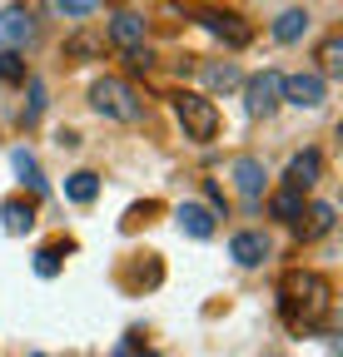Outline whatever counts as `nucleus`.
<instances>
[{
  "label": "nucleus",
  "mask_w": 343,
  "mask_h": 357,
  "mask_svg": "<svg viewBox=\"0 0 343 357\" xmlns=\"http://www.w3.org/2000/svg\"><path fill=\"white\" fill-rule=\"evenodd\" d=\"M279 293H284V318H289L293 328H319V323L328 318L333 288H328V278H323V273H304V268H289L284 283H279Z\"/></svg>",
  "instance_id": "nucleus-1"
},
{
  "label": "nucleus",
  "mask_w": 343,
  "mask_h": 357,
  "mask_svg": "<svg viewBox=\"0 0 343 357\" xmlns=\"http://www.w3.org/2000/svg\"><path fill=\"white\" fill-rule=\"evenodd\" d=\"M90 105H95L105 119H119V124H135V119H145V100L135 95V84L110 79V75L90 84Z\"/></svg>",
  "instance_id": "nucleus-2"
},
{
  "label": "nucleus",
  "mask_w": 343,
  "mask_h": 357,
  "mask_svg": "<svg viewBox=\"0 0 343 357\" xmlns=\"http://www.w3.org/2000/svg\"><path fill=\"white\" fill-rule=\"evenodd\" d=\"M175 114H180V124H184L189 139H214V134H219V109H214L209 95L180 89V95H175Z\"/></svg>",
  "instance_id": "nucleus-3"
},
{
  "label": "nucleus",
  "mask_w": 343,
  "mask_h": 357,
  "mask_svg": "<svg viewBox=\"0 0 343 357\" xmlns=\"http://www.w3.org/2000/svg\"><path fill=\"white\" fill-rule=\"evenodd\" d=\"M279 105H284V75L279 70H259V75L244 84V109L254 119H269Z\"/></svg>",
  "instance_id": "nucleus-4"
},
{
  "label": "nucleus",
  "mask_w": 343,
  "mask_h": 357,
  "mask_svg": "<svg viewBox=\"0 0 343 357\" xmlns=\"http://www.w3.org/2000/svg\"><path fill=\"white\" fill-rule=\"evenodd\" d=\"M284 100L298 105V109H319V105L328 100V84H323V75H314V70H298V75L284 79Z\"/></svg>",
  "instance_id": "nucleus-5"
},
{
  "label": "nucleus",
  "mask_w": 343,
  "mask_h": 357,
  "mask_svg": "<svg viewBox=\"0 0 343 357\" xmlns=\"http://www.w3.org/2000/svg\"><path fill=\"white\" fill-rule=\"evenodd\" d=\"M229 178H234V189H239V199L244 204H259L264 199V164L259 159H254V154H239L234 164H229Z\"/></svg>",
  "instance_id": "nucleus-6"
},
{
  "label": "nucleus",
  "mask_w": 343,
  "mask_h": 357,
  "mask_svg": "<svg viewBox=\"0 0 343 357\" xmlns=\"http://www.w3.org/2000/svg\"><path fill=\"white\" fill-rule=\"evenodd\" d=\"M199 25H204L209 35H219L224 45H234V50L254 40V30H249L239 15H229V10H199Z\"/></svg>",
  "instance_id": "nucleus-7"
},
{
  "label": "nucleus",
  "mask_w": 343,
  "mask_h": 357,
  "mask_svg": "<svg viewBox=\"0 0 343 357\" xmlns=\"http://www.w3.org/2000/svg\"><path fill=\"white\" fill-rule=\"evenodd\" d=\"M25 45H35V20L25 10H0V50H25Z\"/></svg>",
  "instance_id": "nucleus-8"
},
{
  "label": "nucleus",
  "mask_w": 343,
  "mask_h": 357,
  "mask_svg": "<svg viewBox=\"0 0 343 357\" xmlns=\"http://www.w3.org/2000/svg\"><path fill=\"white\" fill-rule=\"evenodd\" d=\"M319 178H323V154H319V149H304V154L289 159V174H284L289 189H304V194H309Z\"/></svg>",
  "instance_id": "nucleus-9"
},
{
  "label": "nucleus",
  "mask_w": 343,
  "mask_h": 357,
  "mask_svg": "<svg viewBox=\"0 0 343 357\" xmlns=\"http://www.w3.org/2000/svg\"><path fill=\"white\" fill-rule=\"evenodd\" d=\"M110 40L119 45V50L145 45V15H135V10H115V15H110Z\"/></svg>",
  "instance_id": "nucleus-10"
},
{
  "label": "nucleus",
  "mask_w": 343,
  "mask_h": 357,
  "mask_svg": "<svg viewBox=\"0 0 343 357\" xmlns=\"http://www.w3.org/2000/svg\"><path fill=\"white\" fill-rule=\"evenodd\" d=\"M229 258H234L239 268H259V263L269 258V238H264V234H234Z\"/></svg>",
  "instance_id": "nucleus-11"
},
{
  "label": "nucleus",
  "mask_w": 343,
  "mask_h": 357,
  "mask_svg": "<svg viewBox=\"0 0 343 357\" xmlns=\"http://www.w3.org/2000/svg\"><path fill=\"white\" fill-rule=\"evenodd\" d=\"M0 218H6V234H30L35 229V204L15 194V199L0 204Z\"/></svg>",
  "instance_id": "nucleus-12"
},
{
  "label": "nucleus",
  "mask_w": 343,
  "mask_h": 357,
  "mask_svg": "<svg viewBox=\"0 0 343 357\" xmlns=\"http://www.w3.org/2000/svg\"><path fill=\"white\" fill-rule=\"evenodd\" d=\"M180 229H184L189 238H214V208L184 204V208H180Z\"/></svg>",
  "instance_id": "nucleus-13"
},
{
  "label": "nucleus",
  "mask_w": 343,
  "mask_h": 357,
  "mask_svg": "<svg viewBox=\"0 0 343 357\" xmlns=\"http://www.w3.org/2000/svg\"><path fill=\"white\" fill-rule=\"evenodd\" d=\"M269 208H274V218H284V223H298L309 204H304V189H289V184H284V189L269 199Z\"/></svg>",
  "instance_id": "nucleus-14"
},
{
  "label": "nucleus",
  "mask_w": 343,
  "mask_h": 357,
  "mask_svg": "<svg viewBox=\"0 0 343 357\" xmlns=\"http://www.w3.org/2000/svg\"><path fill=\"white\" fill-rule=\"evenodd\" d=\"M95 55H105V35L80 30V35L65 40V60H95Z\"/></svg>",
  "instance_id": "nucleus-15"
},
{
  "label": "nucleus",
  "mask_w": 343,
  "mask_h": 357,
  "mask_svg": "<svg viewBox=\"0 0 343 357\" xmlns=\"http://www.w3.org/2000/svg\"><path fill=\"white\" fill-rule=\"evenodd\" d=\"M304 30H309V10H284V15L274 20V40H279V45L304 40Z\"/></svg>",
  "instance_id": "nucleus-16"
},
{
  "label": "nucleus",
  "mask_w": 343,
  "mask_h": 357,
  "mask_svg": "<svg viewBox=\"0 0 343 357\" xmlns=\"http://www.w3.org/2000/svg\"><path fill=\"white\" fill-rule=\"evenodd\" d=\"M65 194H70L75 204H95V194H100V178H95L90 169H75V174L65 178Z\"/></svg>",
  "instance_id": "nucleus-17"
},
{
  "label": "nucleus",
  "mask_w": 343,
  "mask_h": 357,
  "mask_svg": "<svg viewBox=\"0 0 343 357\" xmlns=\"http://www.w3.org/2000/svg\"><path fill=\"white\" fill-rule=\"evenodd\" d=\"M10 164H15V174L25 178V189H30V194H45V178H40V164H35L30 149H10Z\"/></svg>",
  "instance_id": "nucleus-18"
},
{
  "label": "nucleus",
  "mask_w": 343,
  "mask_h": 357,
  "mask_svg": "<svg viewBox=\"0 0 343 357\" xmlns=\"http://www.w3.org/2000/svg\"><path fill=\"white\" fill-rule=\"evenodd\" d=\"M199 75H204V84H209V89H234V84H239V70H234L229 60H204V65H199Z\"/></svg>",
  "instance_id": "nucleus-19"
},
{
  "label": "nucleus",
  "mask_w": 343,
  "mask_h": 357,
  "mask_svg": "<svg viewBox=\"0 0 343 357\" xmlns=\"http://www.w3.org/2000/svg\"><path fill=\"white\" fill-rule=\"evenodd\" d=\"M304 218H309V223H304V238H323V234L333 229V208H328V204H309Z\"/></svg>",
  "instance_id": "nucleus-20"
},
{
  "label": "nucleus",
  "mask_w": 343,
  "mask_h": 357,
  "mask_svg": "<svg viewBox=\"0 0 343 357\" xmlns=\"http://www.w3.org/2000/svg\"><path fill=\"white\" fill-rule=\"evenodd\" d=\"M319 65H323V75H343V35H328L319 45Z\"/></svg>",
  "instance_id": "nucleus-21"
},
{
  "label": "nucleus",
  "mask_w": 343,
  "mask_h": 357,
  "mask_svg": "<svg viewBox=\"0 0 343 357\" xmlns=\"http://www.w3.org/2000/svg\"><path fill=\"white\" fill-rule=\"evenodd\" d=\"M65 248H70V243H45V248L35 253V273H40V278H55V273H60V258H65Z\"/></svg>",
  "instance_id": "nucleus-22"
},
{
  "label": "nucleus",
  "mask_w": 343,
  "mask_h": 357,
  "mask_svg": "<svg viewBox=\"0 0 343 357\" xmlns=\"http://www.w3.org/2000/svg\"><path fill=\"white\" fill-rule=\"evenodd\" d=\"M0 79H6V84H25V79H30L20 50H0Z\"/></svg>",
  "instance_id": "nucleus-23"
},
{
  "label": "nucleus",
  "mask_w": 343,
  "mask_h": 357,
  "mask_svg": "<svg viewBox=\"0 0 343 357\" xmlns=\"http://www.w3.org/2000/svg\"><path fill=\"white\" fill-rule=\"evenodd\" d=\"M124 65H130L135 75H140V70H149V65H154V55H149V45H130V50H124Z\"/></svg>",
  "instance_id": "nucleus-24"
},
{
  "label": "nucleus",
  "mask_w": 343,
  "mask_h": 357,
  "mask_svg": "<svg viewBox=\"0 0 343 357\" xmlns=\"http://www.w3.org/2000/svg\"><path fill=\"white\" fill-rule=\"evenodd\" d=\"M55 6H60L65 15H75V20H80V15H95V10L105 6V0H55Z\"/></svg>",
  "instance_id": "nucleus-25"
},
{
  "label": "nucleus",
  "mask_w": 343,
  "mask_h": 357,
  "mask_svg": "<svg viewBox=\"0 0 343 357\" xmlns=\"http://www.w3.org/2000/svg\"><path fill=\"white\" fill-rule=\"evenodd\" d=\"M30 357H45V352H30Z\"/></svg>",
  "instance_id": "nucleus-26"
}]
</instances>
